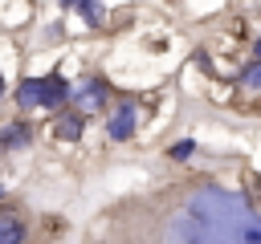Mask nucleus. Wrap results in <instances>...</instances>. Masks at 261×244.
I'll use <instances>...</instances> for the list:
<instances>
[{"label":"nucleus","instance_id":"f257e3e1","mask_svg":"<svg viewBox=\"0 0 261 244\" xmlns=\"http://www.w3.org/2000/svg\"><path fill=\"white\" fill-rule=\"evenodd\" d=\"M167 244H261V211L237 191L200 187L167 224Z\"/></svg>","mask_w":261,"mask_h":244},{"label":"nucleus","instance_id":"20e7f679","mask_svg":"<svg viewBox=\"0 0 261 244\" xmlns=\"http://www.w3.org/2000/svg\"><path fill=\"white\" fill-rule=\"evenodd\" d=\"M130 134H135V106H118V114L110 118V138L122 142V138H130Z\"/></svg>","mask_w":261,"mask_h":244},{"label":"nucleus","instance_id":"f8f14e48","mask_svg":"<svg viewBox=\"0 0 261 244\" xmlns=\"http://www.w3.org/2000/svg\"><path fill=\"white\" fill-rule=\"evenodd\" d=\"M257 61H261V41H257Z\"/></svg>","mask_w":261,"mask_h":244},{"label":"nucleus","instance_id":"39448f33","mask_svg":"<svg viewBox=\"0 0 261 244\" xmlns=\"http://www.w3.org/2000/svg\"><path fill=\"white\" fill-rule=\"evenodd\" d=\"M0 244H24V224L16 216H0Z\"/></svg>","mask_w":261,"mask_h":244},{"label":"nucleus","instance_id":"1a4fd4ad","mask_svg":"<svg viewBox=\"0 0 261 244\" xmlns=\"http://www.w3.org/2000/svg\"><path fill=\"white\" fill-rule=\"evenodd\" d=\"M241 85H249V89H257V85H261V61H253V65L241 73Z\"/></svg>","mask_w":261,"mask_h":244},{"label":"nucleus","instance_id":"0eeeda50","mask_svg":"<svg viewBox=\"0 0 261 244\" xmlns=\"http://www.w3.org/2000/svg\"><path fill=\"white\" fill-rule=\"evenodd\" d=\"M53 130H57V138H65V142H73V138L82 134V118H77V114H61Z\"/></svg>","mask_w":261,"mask_h":244},{"label":"nucleus","instance_id":"9b49d317","mask_svg":"<svg viewBox=\"0 0 261 244\" xmlns=\"http://www.w3.org/2000/svg\"><path fill=\"white\" fill-rule=\"evenodd\" d=\"M0 98H4V73H0Z\"/></svg>","mask_w":261,"mask_h":244},{"label":"nucleus","instance_id":"ddd939ff","mask_svg":"<svg viewBox=\"0 0 261 244\" xmlns=\"http://www.w3.org/2000/svg\"><path fill=\"white\" fill-rule=\"evenodd\" d=\"M0 195H4V187H0Z\"/></svg>","mask_w":261,"mask_h":244},{"label":"nucleus","instance_id":"423d86ee","mask_svg":"<svg viewBox=\"0 0 261 244\" xmlns=\"http://www.w3.org/2000/svg\"><path fill=\"white\" fill-rule=\"evenodd\" d=\"M24 142H33V130H29V122H12V126L0 134V146H24Z\"/></svg>","mask_w":261,"mask_h":244},{"label":"nucleus","instance_id":"7ed1b4c3","mask_svg":"<svg viewBox=\"0 0 261 244\" xmlns=\"http://www.w3.org/2000/svg\"><path fill=\"white\" fill-rule=\"evenodd\" d=\"M69 102H73L77 110H98V106L106 102V85H102V81H86L82 89H69Z\"/></svg>","mask_w":261,"mask_h":244},{"label":"nucleus","instance_id":"9d476101","mask_svg":"<svg viewBox=\"0 0 261 244\" xmlns=\"http://www.w3.org/2000/svg\"><path fill=\"white\" fill-rule=\"evenodd\" d=\"M192 150H196V142H192V138H184V142H175V146H171V159H188Z\"/></svg>","mask_w":261,"mask_h":244},{"label":"nucleus","instance_id":"f03ea898","mask_svg":"<svg viewBox=\"0 0 261 244\" xmlns=\"http://www.w3.org/2000/svg\"><path fill=\"white\" fill-rule=\"evenodd\" d=\"M16 102L24 110L61 106V102H69V85H65V77H24L20 89H16Z\"/></svg>","mask_w":261,"mask_h":244},{"label":"nucleus","instance_id":"6e6552de","mask_svg":"<svg viewBox=\"0 0 261 244\" xmlns=\"http://www.w3.org/2000/svg\"><path fill=\"white\" fill-rule=\"evenodd\" d=\"M73 8H82V16H86V24H94V28H98V24L106 20V8H102L98 0H77Z\"/></svg>","mask_w":261,"mask_h":244}]
</instances>
